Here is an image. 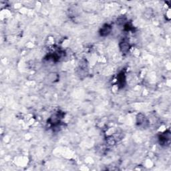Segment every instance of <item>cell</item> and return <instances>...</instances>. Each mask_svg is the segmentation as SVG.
Listing matches in <instances>:
<instances>
[{"label":"cell","mask_w":171,"mask_h":171,"mask_svg":"<svg viewBox=\"0 0 171 171\" xmlns=\"http://www.w3.org/2000/svg\"><path fill=\"white\" fill-rule=\"evenodd\" d=\"M111 30V26L108 25V24H106V25H104L103 27L101 28V30H100V34L102 36H107L108 34H110Z\"/></svg>","instance_id":"cell-1"},{"label":"cell","mask_w":171,"mask_h":171,"mask_svg":"<svg viewBox=\"0 0 171 171\" xmlns=\"http://www.w3.org/2000/svg\"><path fill=\"white\" fill-rule=\"evenodd\" d=\"M120 50L123 52V53H126L128 52L130 49V44L126 40H123V41L120 42Z\"/></svg>","instance_id":"cell-2"},{"label":"cell","mask_w":171,"mask_h":171,"mask_svg":"<svg viewBox=\"0 0 171 171\" xmlns=\"http://www.w3.org/2000/svg\"><path fill=\"white\" fill-rule=\"evenodd\" d=\"M136 119H137V123L139 124V125L142 124L144 122H145V117H144L143 114H138L137 118H136Z\"/></svg>","instance_id":"cell-3"}]
</instances>
